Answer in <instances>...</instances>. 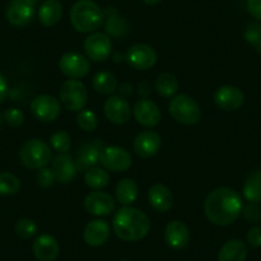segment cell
I'll return each instance as SVG.
<instances>
[{"label": "cell", "instance_id": "1", "mask_svg": "<svg viewBox=\"0 0 261 261\" xmlns=\"http://www.w3.org/2000/svg\"><path fill=\"white\" fill-rule=\"evenodd\" d=\"M243 201L240 193L229 187H218L207 195L204 212L209 222L219 227L234 223L242 214Z\"/></svg>", "mask_w": 261, "mask_h": 261}, {"label": "cell", "instance_id": "2", "mask_svg": "<svg viewBox=\"0 0 261 261\" xmlns=\"http://www.w3.org/2000/svg\"><path fill=\"white\" fill-rule=\"evenodd\" d=\"M113 230L115 236L125 242H136L146 237L151 228L149 217L141 210L123 206L113 217Z\"/></svg>", "mask_w": 261, "mask_h": 261}, {"label": "cell", "instance_id": "3", "mask_svg": "<svg viewBox=\"0 0 261 261\" xmlns=\"http://www.w3.org/2000/svg\"><path fill=\"white\" fill-rule=\"evenodd\" d=\"M69 19L76 31L92 34L102 26L105 16L104 11L94 0H77L71 9Z\"/></svg>", "mask_w": 261, "mask_h": 261}, {"label": "cell", "instance_id": "4", "mask_svg": "<svg viewBox=\"0 0 261 261\" xmlns=\"http://www.w3.org/2000/svg\"><path fill=\"white\" fill-rule=\"evenodd\" d=\"M19 160L29 169H40L53 160L51 149L40 139H31L19 150Z\"/></svg>", "mask_w": 261, "mask_h": 261}, {"label": "cell", "instance_id": "5", "mask_svg": "<svg viewBox=\"0 0 261 261\" xmlns=\"http://www.w3.org/2000/svg\"><path fill=\"white\" fill-rule=\"evenodd\" d=\"M169 113L178 123L185 125H193L201 119L200 105L186 94L178 95L170 100Z\"/></svg>", "mask_w": 261, "mask_h": 261}, {"label": "cell", "instance_id": "6", "mask_svg": "<svg viewBox=\"0 0 261 261\" xmlns=\"http://www.w3.org/2000/svg\"><path fill=\"white\" fill-rule=\"evenodd\" d=\"M60 102L67 110L80 112L87 104L89 94L87 89L80 80H67L62 84L59 90Z\"/></svg>", "mask_w": 261, "mask_h": 261}, {"label": "cell", "instance_id": "7", "mask_svg": "<svg viewBox=\"0 0 261 261\" xmlns=\"http://www.w3.org/2000/svg\"><path fill=\"white\" fill-rule=\"evenodd\" d=\"M100 164L112 172H125L132 165V156L119 146H105L100 151Z\"/></svg>", "mask_w": 261, "mask_h": 261}, {"label": "cell", "instance_id": "8", "mask_svg": "<svg viewBox=\"0 0 261 261\" xmlns=\"http://www.w3.org/2000/svg\"><path fill=\"white\" fill-rule=\"evenodd\" d=\"M84 49L89 59L94 62H104L112 54V39L102 32H92L85 40Z\"/></svg>", "mask_w": 261, "mask_h": 261}, {"label": "cell", "instance_id": "9", "mask_svg": "<svg viewBox=\"0 0 261 261\" xmlns=\"http://www.w3.org/2000/svg\"><path fill=\"white\" fill-rule=\"evenodd\" d=\"M156 51L150 45L135 44L128 47L125 60L128 64L137 71H147L156 63Z\"/></svg>", "mask_w": 261, "mask_h": 261}, {"label": "cell", "instance_id": "10", "mask_svg": "<svg viewBox=\"0 0 261 261\" xmlns=\"http://www.w3.org/2000/svg\"><path fill=\"white\" fill-rule=\"evenodd\" d=\"M32 115L40 122H54L60 115V102L51 95H39L30 105Z\"/></svg>", "mask_w": 261, "mask_h": 261}, {"label": "cell", "instance_id": "11", "mask_svg": "<svg viewBox=\"0 0 261 261\" xmlns=\"http://www.w3.org/2000/svg\"><path fill=\"white\" fill-rule=\"evenodd\" d=\"M59 69L64 76L73 80H80L89 74V58L80 54V53H65L59 60Z\"/></svg>", "mask_w": 261, "mask_h": 261}, {"label": "cell", "instance_id": "12", "mask_svg": "<svg viewBox=\"0 0 261 261\" xmlns=\"http://www.w3.org/2000/svg\"><path fill=\"white\" fill-rule=\"evenodd\" d=\"M35 7L30 0H11L6 8V17L12 26H27L35 17Z\"/></svg>", "mask_w": 261, "mask_h": 261}, {"label": "cell", "instance_id": "13", "mask_svg": "<svg viewBox=\"0 0 261 261\" xmlns=\"http://www.w3.org/2000/svg\"><path fill=\"white\" fill-rule=\"evenodd\" d=\"M84 205L89 214L95 215V217H107L114 212L115 200L109 193L97 190L90 192L85 197Z\"/></svg>", "mask_w": 261, "mask_h": 261}, {"label": "cell", "instance_id": "14", "mask_svg": "<svg viewBox=\"0 0 261 261\" xmlns=\"http://www.w3.org/2000/svg\"><path fill=\"white\" fill-rule=\"evenodd\" d=\"M214 102L219 109L225 112L238 110L245 102V94L237 86L225 85L214 92Z\"/></svg>", "mask_w": 261, "mask_h": 261}, {"label": "cell", "instance_id": "15", "mask_svg": "<svg viewBox=\"0 0 261 261\" xmlns=\"http://www.w3.org/2000/svg\"><path fill=\"white\" fill-rule=\"evenodd\" d=\"M132 113L137 123L144 127L152 128L159 124L162 120V110L154 101L149 99L139 100L134 105Z\"/></svg>", "mask_w": 261, "mask_h": 261}, {"label": "cell", "instance_id": "16", "mask_svg": "<svg viewBox=\"0 0 261 261\" xmlns=\"http://www.w3.org/2000/svg\"><path fill=\"white\" fill-rule=\"evenodd\" d=\"M160 147H162V139L156 132L151 129L142 130L141 134L137 135L134 141L135 152L137 156L144 158V159L156 155Z\"/></svg>", "mask_w": 261, "mask_h": 261}, {"label": "cell", "instance_id": "17", "mask_svg": "<svg viewBox=\"0 0 261 261\" xmlns=\"http://www.w3.org/2000/svg\"><path fill=\"white\" fill-rule=\"evenodd\" d=\"M102 147L104 146L100 140H96L94 142H84L80 145L76 160H74L77 170L87 172L90 168L96 167L97 163L100 162V151Z\"/></svg>", "mask_w": 261, "mask_h": 261}, {"label": "cell", "instance_id": "18", "mask_svg": "<svg viewBox=\"0 0 261 261\" xmlns=\"http://www.w3.org/2000/svg\"><path fill=\"white\" fill-rule=\"evenodd\" d=\"M104 113L108 120L114 124H124L129 120L130 110L129 104L123 96H110L104 104Z\"/></svg>", "mask_w": 261, "mask_h": 261}, {"label": "cell", "instance_id": "19", "mask_svg": "<svg viewBox=\"0 0 261 261\" xmlns=\"http://www.w3.org/2000/svg\"><path fill=\"white\" fill-rule=\"evenodd\" d=\"M51 170L55 175V179L62 185L71 183L77 175L76 162L68 154H59L53 159Z\"/></svg>", "mask_w": 261, "mask_h": 261}, {"label": "cell", "instance_id": "20", "mask_svg": "<svg viewBox=\"0 0 261 261\" xmlns=\"http://www.w3.org/2000/svg\"><path fill=\"white\" fill-rule=\"evenodd\" d=\"M35 257L39 261H55L59 256L60 246L59 242L51 234H40L35 240L34 246H32Z\"/></svg>", "mask_w": 261, "mask_h": 261}, {"label": "cell", "instance_id": "21", "mask_svg": "<svg viewBox=\"0 0 261 261\" xmlns=\"http://www.w3.org/2000/svg\"><path fill=\"white\" fill-rule=\"evenodd\" d=\"M164 240L173 250H182L190 242V230L180 220H172L164 229Z\"/></svg>", "mask_w": 261, "mask_h": 261}, {"label": "cell", "instance_id": "22", "mask_svg": "<svg viewBox=\"0 0 261 261\" xmlns=\"http://www.w3.org/2000/svg\"><path fill=\"white\" fill-rule=\"evenodd\" d=\"M110 236V227L107 220L95 219L86 224L84 229V240L91 247H100Z\"/></svg>", "mask_w": 261, "mask_h": 261}, {"label": "cell", "instance_id": "23", "mask_svg": "<svg viewBox=\"0 0 261 261\" xmlns=\"http://www.w3.org/2000/svg\"><path fill=\"white\" fill-rule=\"evenodd\" d=\"M149 202L154 210L159 213H167L173 206L172 191L164 185H154L147 193Z\"/></svg>", "mask_w": 261, "mask_h": 261}, {"label": "cell", "instance_id": "24", "mask_svg": "<svg viewBox=\"0 0 261 261\" xmlns=\"http://www.w3.org/2000/svg\"><path fill=\"white\" fill-rule=\"evenodd\" d=\"M37 17L42 26L53 27L59 23L63 17V6L59 0H44L39 7Z\"/></svg>", "mask_w": 261, "mask_h": 261}, {"label": "cell", "instance_id": "25", "mask_svg": "<svg viewBox=\"0 0 261 261\" xmlns=\"http://www.w3.org/2000/svg\"><path fill=\"white\" fill-rule=\"evenodd\" d=\"M246 257L247 246L243 241L237 238L227 241L218 253V261H246Z\"/></svg>", "mask_w": 261, "mask_h": 261}, {"label": "cell", "instance_id": "26", "mask_svg": "<svg viewBox=\"0 0 261 261\" xmlns=\"http://www.w3.org/2000/svg\"><path fill=\"white\" fill-rule=\"evenodd\" d=\"M105 16V34L113 39H122L128 34V23L123 17L117 14L113 8L104 11Z\"/></svg>", "mask_w": 261, "mask_h": 261}, {"label": "cell", "instance_id": "27", "mask_svg": "<svg viewBox=\"0 0 261 261\" xmlns=\"http://www.w3.org/2000/svg\"><path fill=\"white\" fill-rule=\"evenodd\" d=\"M139 197V186L130 178L120 179L115 186V199L123 206H130Z\"/></svg>", "mask_w": 261, "mask_h": 261}, {"label": "cell", "instance_id": "28", "mask_svg": "<svg viewBox=\"0 0 261 261\" xmlns=\"http://www.w3.org/2000/svg\"><path fill=\"white\" fill-rule=\"evenodd\" d=\"M243 197L248 202L261 204V170L251 173L243 185Z\"/></svg>", "mask_w": 261, "mask_h": 261}, {"label": "cell", "instance_id": "29", "mask_svg": "<svg viewBox=\"0 0 261 261\" xmlns=\"http://www.w3.org/2000/svg\"><path fill=\"white\" fill-rule=\"evenodd\" d=\"M92 86H94L95 91H96L97 94L112 95L118 87L117 77L113 73H110V72H99V73L92 79Z\"/></svg>", "mask_w": 261, "mask_h": 261}, {"label": "cell", "instance_id": "30", "mask_svg": "<svg viewBox=\"0 0 261 261\" xmlns=\"http://www.w3.org/2000/svg\"><path fill=\"white\" fill-rule=\"evenodd\" d=\"M155 87H156V91L160 96L163 97H172L177 94L178 87V80L174 74L172 73H160L158 76L156 81H155Z\"/></svg>", "mask_w": 261, "mask_h": 261}, {"label": "cell", "instance_id": "31", "mask_svg": "<svg viewBox=\"0 0 261 261\" xmlns=\"http://www.w3.org/2000/svg\"><path fill=\"white\" fill-rule=\"evenodd\" d=\"M110 182V177L104 168L92 167L85 173V183L92 190L97 191L105 188Z\"/></svg>", "mask_w": 261, "mask_h": 261}, {"label": "cell", "instance_id": "32", "mask_svg": "<svg viewBox=\"0 0 261 261\" xmlns=\"http://www.w3.org/2000/svg\"><path fill=\"white\" fill-rule=\"evenodd\" d=\"M21 190V180L16 174L9 172L0 173V195L13 196Z\"/></svg>", "mask_w": 261, "mask_h": 261}, {"label": "cell", "instance_id": "33", "mask_svg": "<svg viewBox=\"0 0 261 261\" xmlns=\"http://www.w3.org/2000/svg\"><path fill=\"white\" fill-rule=\"evenodd\" d=\"M72 140L65 130H57L50 137V146L59 154H67L71 149Z\"/></svg>", "mask_w": 261, "mask_h": 261}, {"label": "cell", "instance_id": "34", "mask_svg": "<svg viewBox=\"0 0 261 261\" xmlns=\"http://www.w3.org/2000/svg\"><path fill=\"white\" fill-rule=\"evenodd\" d=\"M97 115L95 114L92 110L90 109H82L80 110L79 115H77V124L85 132H92L97 128Z\"/></svg>", "mask_w": 261, "mask_h": 261}, {"label": "cell", "instance_id": "35", "mask_svg": "<svg viewBox=\"0 0 261 261\" xmlns=\"http://www.w3.org/2000/svg\"><path fill=\"white\" fill-rule=\"evenodd\" d=\"M14 232L22 240H29L37 233V224L35 223V220L30 219V218H23L16 223Z\"/></svg>", "mask_w": 261, "mask_h": 261}, {"label": "cell", "instance_id": "36", "mask_svg": "<svg viewBox=\"0 0 261 261\" xmlns=\"http://www.w3.org/2000/svg\"><path fill=\"white\" fill-rule=\"evenodd\" d=\"M243 37L250 45L255 46L257 42L261 41V22L253 21L247 23L243 31Z\"/></svg>", "mask_w": 261, "mask_h": 261}, {"label": "cell", "instance_id": "37", "mask_svg": "<svg viewBox=\"0 0 261 261\" xmlns=\"http://www.w3.org/2000/svg\"><path fill=\"white\" fill-rule=\"evenodd\" d=\"M3 120L12 128H18L23 124L24 122V114L22 110L17 109V108H11L7 109L3 114Z\"/></svg>", "mask_w": 261, "mask_h": 261}, {"label": "cell", "instance_id": "38", "mask_svg": "<svg viewBox=\"0 0 261 261\" xmlns=\"http://www.w3.org/2000/svg\"><path fill=\"white\" fill-rule=\"evenodd\" d=\"M242 215L247 222L260 223L261 222V206L260 204L248 202L242 209Z\"/></svg>", "mask_w": 261, "mask_h": 261}, {"label": "cell", "instance_id": "39", "mask_svg": "<svg viewBox=\"0 0 261 261\" xmlns=\"http://www.w3.org/2000/svg\"><path fill=\"white\" fill-rule=\"evenodd\" d=\"M55 175L53 173L51 168H40L39 172L36 174V182L40 187L42 188H47V187H51L55 182Z\"/></svg>", "mask_w": 261, "mask_h": 261}, {"label": "cell", "instance_id": "40", "mask_svg": "<svg viewBox=\"0 0 261 261\" xmlns=\"http://www.w3.org/2000/svg\"><path fill=\"white\" fill-rule=\"evenodd\" d=\"M246 241L252 248L261 247V227H252L246 234Z\"/></svg>", "mask_w": 261, "mask_h": 261}, {"label": "cell", "instance_id": "41", "mask_svg": "<svg viewBox=\"0 0 261 261\" xmlns=\"http://www.w3.org/2000/svg\"><path fill=\"white\" fill-rule=\"evenodd\" d=\"M246 7L250 16L261 22V0H246Z\"/></svg>", "mask_w": 261, "mask_h": 261}, {"label": "cell", "instance_id": "42", "mask_svg": "<svg viewBox=\"0 0 261 261\" xmlns=\"http://www.w3.org/2000/svg\"><path fill=\"white\" fill-rule=\"evenodd\" d=\"M8 95V82H7L6 77L0 73V102H3Z\"/></svg>", "mask_w": 261, "mask_h": 261}, {"label": "cell", "instance_id": "43", "mask_svg": "<svg viewBox=\"0 0 261 261\" xmlns=\"http://www.w3.org/2000/svg\"><path fill=\"white\" fill-rule=\"evenodd\" d=\"M145 4H147V6H155V4L160 3L162 0H142Z\"/></svg>", "mask_w": 261, "mask_h": 261}, {"label": "cell", "instance_id": "44", "mask_svg": "<svg viewBox=\"0 0 261 261\" xmlns=\"http://www.w3.org/2000/svg\"><path fill=\"white\" fill-rule=\"evenodd\" d=\"M253 47H255V49H256V51L260 53V54H261V41L257 42V44H256Z\"/></svg>", "mask_w": 261, "mask_h": 261}, {"label": "cell", "instance_id": "45", "mask_svg": "<svg viewBox=\"0 0 261 261\" xmlns=\"http://www.w3.org/2000/svg\"><path fill=\"white\" fill-rule=\"evenodd\" d=\"M30 2H31V3L34 4V6H37V3H39L40 0H30Z\"/></svg>", "mask_w": 261, "mask_h": 261}, {"label": "cell", "instance_id": "46", "mask_svg": "<svg viewBox=\"0 0 261 261\" xmlns=\"http://www.w3.org/2000/svg\"><path fill=\"white\" fill-rule=\"evenodd\" d=\"M2 123H3V115L0 114V127H2Z\"/></svg>", "mask_w": 261, "mask_h": 261}, {"label": "cell", "instance_id": "47", "mask_svg": "<svg viewBox=\"0 0 261 261\" xmlns=\"http://www.w3.org/2000/svg\"><path fill=\"white\" fill-rule=\"evenodd\" d=\"M118 261H130V260H118Z\"/></svg>", "mask_w": 261, "mask_h": 261}]
</instances>
